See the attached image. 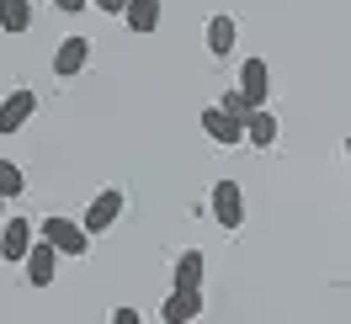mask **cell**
Returning a JSON list of instances; mask_svg holds the SVG:
<instances>
[{
  "mask_svg": "<svg viewBox=\"0 0 351 324\" xmlns=\"http://www.w3.org/2000/svg\"><path fill=\"white\" fill-rule=\"evenodd\" d=\"M219 107L229 112V117H240V123H245V117H250V112H256V107H250V101H245V90H240V86H234V90H223V101H219Z\"/></svg>",
  "mask_w": 351,
  "mask_h": 324,
  "instance_id": "e0dca14e",
  "label": "cell"
},
{
  "mask_svg": "<svg viewBox=\"0 0 351 324\" xmlns=\"http://www.w3.org/2000/svg\"><path fill=\"white\" fill-rule=\"evenodd\" d=\"M22 266H27V282H32V287H53V277H59V250L38 234V245H32V256H27Z\"/></svg>",
  "mask_w": 351,
  "mask_h": 324,
  "instance_id": "9c48e42d",
  "label": "cell"
},
{
  "mask_svg": "<svg viewBox=\"0 0 351 324\" xmlns=\"http://www.w3.org/2000/svg\"><path fill=\"white\" fill-rule=\"evenodd\" d=\"M53 5H59V11H64V16H80V11H86L90 0H53Z\"/></svg>",
  "mask_w": 351,
  "mask_h": 324,
  "instance_id": "ffe728a7",
  "label": "cell"
},
{
  "mask_svg": "<svg viewBox=\"0 0 351 324\" xmlns=\"http://www.w3.org/2000/svg\"><path fill=\"white\" fill-rule=\"evenodd\" d=\"M202 250H181L176 256V287H202Z\"/></svg>",
  "mask_w": 351,
  "mask_h": 324,
  "instance_id": "9a60e30c",
  "label": "cell"
},
{
  "mask_svg": "<svg viewBox=\"0 0 351 324\" xmlns=\"http://www.w3.org/2000/svg\"><path fill=\"white\" fill-rule=\"evenodd\" d=\"M234 43H240V22H234L229 11L208 16V53H213V59H229V53H234Z\"/></svg>",
  "mask_w": 351,
  "mask_h": 324,
  "instance_id": "8fae6325",
  "label": "cell"
},
{
  "mask_svg": "<svg viewBox=\"0 0 351 324\" xmlns=\"http://www.w3.org/2000/svg\"><path fill=\"white\" fill-rule=\"evenodd\" d=\"M5 202H11V197H0V213H5Z\"/></svg>",
  "mask_w": 351,
  "mask_h": 324,
  "instance_id": "44dd1931",
  "label": "cell"
},
{
  "mask_svg": "<svg viewBox=\"0 0 351 324\" xmlns=\"http://www.w3.org/2000/svg\"><path fill=\"white\" fill-rule=\"evenodd\" d=\"M202 133H208L213 144H223V149L245 144V123H240V117H229L223 107H208V112H202Z\"/></svg>",
  "mask_w": 351,
  "mask_h": 324,
  "instance_id": "ba28073f",
  "label": "cell"
},
{
  "mask_svg": "<svg viewBox=\"0 0 351 324\" xmlns=\"http://www.w3.org/2000/svg\"><path fill=\"white\" fill-rule=\"evenodd\" d=\"M32 245H38V223H32V218H5V223H0V260H5V266H22L27 256H32Z\"/></svg>",
  "mask_w": 351,
  "mask_h": 324,
  "instance_id": "6da1fadb",
  "label": "cell"
},
{
  "mask_svg": "<svg viewBox=\"0 0 351 324\" xmlns=\"http://www.w3.org/2000/svg\"><path fill=\"white\" fill-rule=\"evenodd\" d=\"M117 218H123V192H117V186H107V192L90 197V208H86V218H80V223H86V234L96 239V234H107Z\"/></svg>",
  "mask_w": 351,
  "mask_h": 324,
  "instance_id": "5b68a950",
  "label": "cell"
},
{
  "mask_svg": "<svg viewBox=\"0 0 351 324\" xmlns=\"http://www.w3.org/2000/svg\"><path fill=\"white\" fill-rule=\"evenodd\" d=\"M22 192H27V175H22V165H16V160H0V197H11V202H16Z\"/></svg>",
  "mask_w": 351,
  "mask_h": 324,
  "instance_id": "2e32d148",
  "label": "cell"
},
{
  "mask_svg": "<svg viewBox=\"0 0 351 324\" xmlns=\"http://www.w3.org/2000/svg\"><path fill=\"white\" fill-rule=\"evenodd\" d=\"M90 5H96V11H107V16H123V11H128V0H90Z\"/></svg>",
  "mask_w": 351,
  "mask_h": 324,
  "instance_id": "ac0fdd59",
  "label": "cell"
},
{
  "mask_svg": "<svg viewBox=\"0 0 351 324\" xmlns=\"http://www.w3.org/2000/svg\"><path fill=\"white\" fill-rule=\"evenodd\" d=\"M32 27V0H0V32H27Z\"/></svg>",
  "mask_w": 351,
  "mask_h": 324,
  "instance_id": "5bb4252c",
  "label": "cell"
},
{
  "mask_svg": "<svg viewBox=\"0 0 351 324\" xmlns=\"http://www.w3.org/2000/svg\"><path fill=\"white\" fill-rule=\"evenodd\" d=\"M213 223L219 229H240L245 223V197H240V181H213Z\"/></svg>",
  "mask_w": 351,
  "mask_h": 324,
  "instance_id": "277c9868",
  "label": "cell"
},
{
  "mask_svg": "<svg viewBox=\"0 0 351 324\" xmlns=\"http://www.w3.org/2000/svg\"><path fill=\"white\" fill-rule=\"evenodd\" d=\"M112 324H144V314H138V308H117V314H112Z\"/></svg>",
  "mask_w": 351,
  "mask_h": 324,
  "instance_id": "d6986e66",
  "label": "cell"
},
{
  "mask_svg": "<svg viewBox=\"0 0 351 324\" xmlns=\"http://www.w3.org/2000/svg\"><path fill=\"white\" fill-rule=\"evenodd\" d=\"M245 144H256V149H271V144H277V117H271V107H256L245 117Z\"/></svg>",
  "mask_w": 351,
  "mask_h": 324,
  "instance_id": "7c38bea8",
  "label": "cell"
},
{
  "mask_svg": "<svg viewBox=\"0 0 351 324\" xmlns=\"http://www.w3.org/2000/svg\"><path fill=\"white\" fill-rule=\"evenodd\" d=\"M32 112H38V90L16 86L5 101H0V138H11V133H22L32 123Z\"/></svg>",
  "mask_w": 351,
  "mask_h": 324,
  "instance_id": "3957f363",
  "label": "cell"
},
{
  "mask_svg": "<svg viewBox=\"0 0 351 324\" xmlns=\"http://www.w3.org/2000/svg\"><path fill=\"white\" fill-rule=\"evenodd\" d=\"M86 64H90V38H80V32L53 48V75H59V80H75Z\"/></svg>",
  "mask_w": 351,
  "mask_h": 324,
  "instance_id": "8992f818",
  "label": "cell"
},
{
  "mask_svg": "<svg viewBox=\"0 0 351 324\" xmlns=\"http://www.w3.org/2000/svg\"><path fill=\"white\" fill-rule=\"evenodd\" d=\"M197 314H202V287H171V298L160 308L165 324H197Z\"/></svg>",
  "mask_w": 351,
  "mask_h": 324,
  "instance_id": "52a82bcc",
  "label": "cell"
},
{
  "mask_svg": "<svg viewBox=\"0 0 351 324\" xmlns=\"http://www.w3.org/2000/svg\"><path fill=\"white\" fill-rule=\"evenodd\" d=\"M38 234L48 239V245H53V250H59V256H86L90 250V234H86V223H75V218H43V223H38Z\"/></svg>",
  "mask_w": 351,
  "mask_h": 324,
  "instance_id": "7a4b0ae2",
  "label": "cell"
},
{
  "mask_svg": "<svg viewBox=\"0 0 351 324\" xmlns=\"http://www.w3.org/2000/svg\"><path fill=\"white\" fill-rule=\"evenodd\" d=\"M123 22H128V32H154L160 27V0H128Z\"/></svg>",
  "mask_w": 351,
  "mask_h": 324,
  "instance_id": "4fadbf2b",
  "label": "cell"
},
{
  "mask_svg": "<svg viewBox=\"0 0 351 324\" xmlns=\"http://www.w3.org/2000/svg\"><path fill=\"white\" fill-rule=\"evenodd\" d=\"M240 90L250 107H266L271 101V69H266V59H245L240 64Z\"/></svg>",
  "mask_w": 351,
  "mask_h": 324,
  "instance_id": "30bf717a",
  "label": "cell"
},
{
  "mask_svg": "<svg viewBox=\"0 0 351 324\" xmlns=\"http://www.w3.org/2000/svg\"><path fill=\"white\" fill-rule=\"evenodd\" d=\"M346 149H351V133H346Z\"/></svg>",
  "mask_w": 351,
  "mask_h": 324,
  "instance_id": "7402d4cb",
  "label": "cell"
}]
</instances>
